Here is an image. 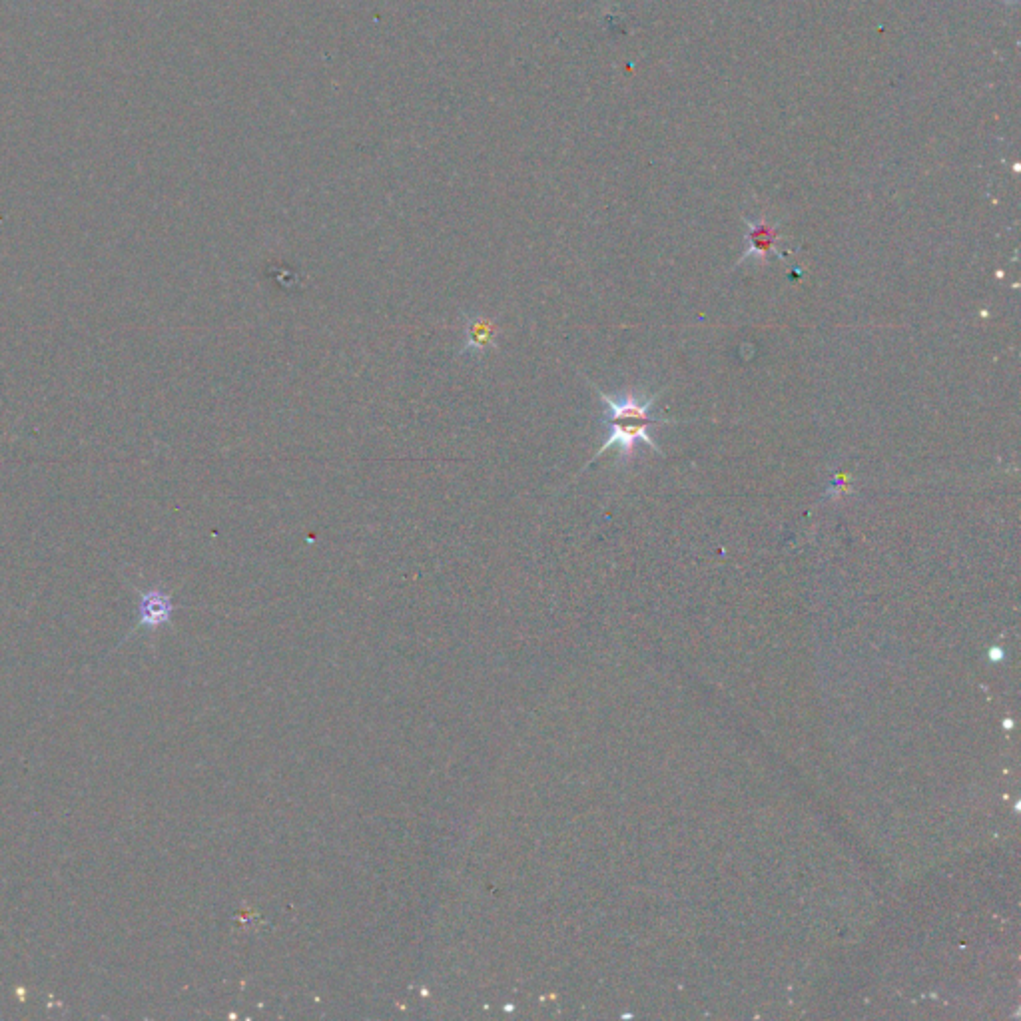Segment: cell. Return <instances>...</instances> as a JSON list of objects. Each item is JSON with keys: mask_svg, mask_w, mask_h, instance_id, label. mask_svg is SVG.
<instances>
[{"mask_svg": "<svg viewBox=\"0 0 1021 1021\" xmlns=\"http://www.w3.org/2000/svg\"><path fill=\"white\" fill-rule=\"evenodd\" d=\"M497 341H499V330H497V324L491 318H485V316H479V314H473V316L465 318V322H463V349H461L463 355L481 359L489 351L497 349V345H499Z\"/></svg>", "mask_w": 1021, "mask_h": 1021, "instance_id": "2", "label": "cell"}, {"mask_svg": "<svg viewBox=\"0 0 1021 1021\" xmlns=\"http://www.w3.org/2000/svg\"><path fill=\"white\" fill-rule=\"evenodd\" d=\"M778 246H780V238H778L776 228H772L766 222H752L746 232V252L738 260V264H744L748 258L768 260L770 256H776L782 260L784 254L780 252Z\"/></svg>", "mask_w": 1021, "mask_h": 1021, "instance_id": "3", "label": "cell"}, {"mask_svg": "<svg viewBox=\"0 0 1021 1021\" xmlns=\"http://www.w3.org/2000/svg\"><path fill=\"white\" fill-rule=\"evenodd\" d=\"M593 387L597 389V395L605 403V421L609 425V435H607L603 447L585 465V469L595 459H599L607 449H611V447L619 449V463L629 461L633 457L635 445H639V443H647L659 455H663V449L659 447V443L649 433L651 427L671 423V421H659V419H655L651 415V409L657 403V399L663 395V391H659L657 395H651L647 399H639L635 395H625L623 399H613L611 395H607L597 385H593Z\"/></svg>", "mask_w": 1021, "mask_h": 1021, "instance_id": "1", "label": "cell"}, {"mask_svg": "<svg viewBox=\"0 0 1021 1021\" xmlns=\"http://www.w3.org/2000/svg\"><path fill=\"white\" fill-rule=\"evenodd\" d=\"M172 611V599L162 591H148L140 599V623L144 627H160L168 623Z\"/></svg>", "mask_w": 1021, "mask_h": 1021, "instance_id": "4", "label": "cell"}]
</instances>
